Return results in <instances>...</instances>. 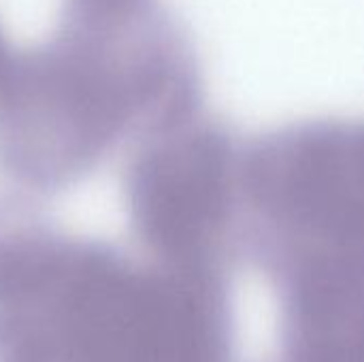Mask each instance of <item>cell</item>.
Instances as JSON below:
<instances>
[{
  "label": "cell",
  "instance_id": "cell-1",
  "mask_svg": "<svg viewBox=\"0 0 364 362\" xmlns=\"http://www.w3.org/2000/svg\"><path fill=\"white\" fill-rule=\"evenodd\" d=\"M200 107L196 47L162 0H64L0 70V177L60 194Z\"/></svg>",
  "mask_w": 364,
  "mask_h": 362
},
{
  "label": "cell",
  "instance_id": "cell-2",
  "mask_svg": "<svg viewBox=\"0 0 364 362\" xmlns=\"http://www.w3.org/2000/svg\"><path fill=\"white\" fill-rule=\"evenodd\" d=\"M241 143L200 107L128 149L122 183L132 226L200 280L224 284L241 247Z\"/></svg>",
  "mask_w": 364,
  "mask_h": 362
},
{
  "label": "cell",
  "instance_id": "cell-3",
  "mask_svg": "<svg viewBox=\"0 0 364 362\" xmlns=\"http://www.w3.org/2000/svg\"><path fill=\"white\" fill-rule=\"evenodd\" d=\"M6 58H9V51H6V43H4L2 30H0V70H2V66H4V62H6Z\"/></svg>",
  "mask_w": 364,
  "mask_h": 362
}]
</instances>
